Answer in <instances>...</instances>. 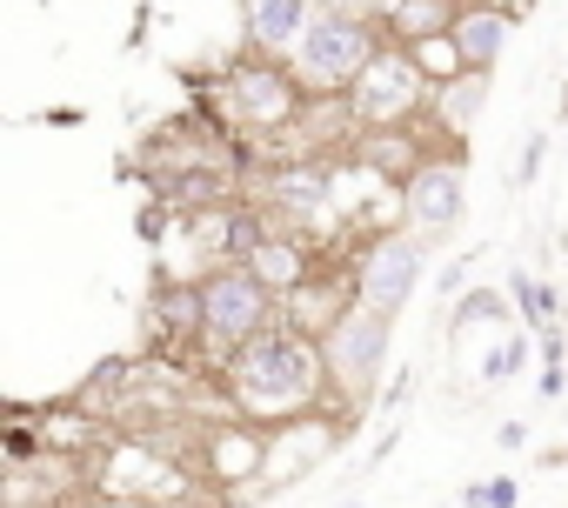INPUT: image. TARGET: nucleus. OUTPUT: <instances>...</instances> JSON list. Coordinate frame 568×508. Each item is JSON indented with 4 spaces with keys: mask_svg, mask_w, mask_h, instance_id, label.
<instances>
[{
    "mask_svg": "<svg viewBox=\"0 0 568 508\" xmlns=\"http://www.w3.org/2000/svg\"><path fill=\"white\" fill-rule=\"evenodd\" d=\"M174 221H181V214H174V207L154 194V201H141V214H134V234L154 247V241H168V234H174Z\"/></svg>",
    "mask_w": 568,
    "mask_h": 508,
    "instance_id": "23",
    "label": "nucleus"
},
{
    "mask_svg": "<svg viewBox=\"0 0 568 508\" xmlns=\"http://www.w3.org/2000/svg\"><path fill=\"white\" fill-rule=\"evenodd\" d=\"M528 355H535V335H528L521 322H508V328L475 355V368H468V375H475L481 388H501V382H515V375L528 368Z\"/></svg>",
    "mask_w": 568,
    "mask_h": 508,
    "instance_id": "17",
    "label": "nucleus"
},
{
    "mask_svg": "<svg viewBox=\"0 0 568 508\" xmlns=\"http://www.w3.org/2000/svg\"><path fill=\"white\" fill-rule=\"evenodd\" d=\"M515 14L508 8H495V0H468L462 8V21L448 28L455 34V48H462V61H468V74H495L501 68V54H508V41H515Z\"/></svg>",
    "mask_w": 568,
    "mask_h": 508,
    "instance_id": "13",
    "label": "nucleus"
},
{
    "mask_svg": "<svg viewBox=\"0 0 568 508\" xmlns=\"http://www.w3.org/2000/svg\"><path fill=\"white\" fill-rule=\"evenodd\" d=\"M0 448H8V461H14V468H34V455L48 448V428H34V421H21V415H14L8 428H0Z\"/></svg>",
    "mask_w": 568,
    "mask_h": 508,
    "instance_id": "19",
    "label": "nucleus"
},
{
    "mask_svg": "<svg viewBox=\"0 0 568 508\" xmlns=\"http://www.w3.org/2000/svg\"><path fill=\"white\" fill-rule=\"evenodd\" d=\"M348 508H368V501H348Z\"/></svg>",
    "mask_w": 568,
    "mask_h": 508,
    "instance_id": "26",
    "label": "nucleus"
},
{
    "mask_svg": "<svg viewBox=\"0 0 568 508\" xmlns=\"http://www.w3.org/2000/svg\"><path fill=\"white\" fill-rule=\"evenodd\" d=\"M495 441H501V448H528V421H501Z\"/></svg>",
    "mask_w": 568,
    "mask_h": 508,
    "instance_id": "24",
    "label": "nucleus"
},
{
    "mask_svg": "<svg viewBox=\"0 0 568 508\" xmlns=\"http://www.w3.org/2000/svg\"><path fill=\"white\" fill-rule=\"evenodd\" d=\"M342 428H355L342 408L295 415V421H274V428H267V488H281V481H295V475L322 468V455L342 441Z\"/></svg>",
    "mask_w": 568,
    "mask_h": 508,
    "instance_id": "9",
    "label": "nucleus"
},
{
    "mask_svg": "<svg viewBox=\"0 0 568 508\" xmlns=\"http://www.w3.org/2000/svg\"><path fill=\"white\" fill-rule=\"evenodd\" d=\"M201 348H194V368L201 375H221L254 335L281 328V295L247 268V262H227V268H201Z\"/></svg>",
    "mask_w": 568,
    "mask_h": 508,
    "instance_id": "2",
    "label": "nucleus"
},
{
    "mask_svg": "<svg viewBox=\"0 0 568 508\" xmlns=\"http://www.w3.org/2000/svg\"><path fill=\"white\" fill-rule=\"evenodd\" d=\"M308 108V88L295 81L288 61H267V54H241L214 74V121L241 141H267L281 128H295Z\"/></svg>",
    "mask_w": 568,
    "mask_h": 508,
    "instance_id": "3",
    "label": "nucleus"
},
{
    "mask_svg": "<svg viewBox=\"0 0 568 508\" xmlns=\"http://www.w3.org/2000/svg\"><path fill=\"white\" fill-rule=\"evenodd\" d=\"M415 61H422V74L442 88V81H455V74H468V61H462V48H455V34H435V41H415L408 48Z\"/></svg>",
    "mask_w": 568,
    "mask_h": 508,
    "instance_id": "18",
    "label": "nucleus"
},
{
    "mask_svg": "<svg viewBox=\"0 0 568 508\" xmlns=\"http://www.w3.org/2000/svg\"><path fill=\"white\" fill-rule=\"evenodd\" d=\"M348 254H355V282H362V302L368 308H382L388 322H402L408 308H415V295H422V282H428V241H415L402 221L395 227H375V234H362V241H348Z\"/></svg>",
    "mask_w": 568,
    "mask_h": 508,
    "instance_id": "7",
    "label": "nucleus"
},
{
    "mask_svg": "<svg viewBox=\"0 0 568 508\" xmlns=\"http://www.w3.org/2000/svg\"><path fill=\"white\" fill-rule=\"evenodd\" d=\"M395 214L415 241L448 247L468 221V148H428V161L395 187Z\"/></svg>",
    "mask_w": 568,
    "mask_h": 508,
    "instance_id": "6",
    "label": "nucleus"
},
{
    "mask_svg": "<svg viewBox=\"0 0 568 508\" xmlns=\"http://www.w3.org/2000/svg\"><path fill=\"white\" fill-rule=\"evenodd\" d=\"M322 262H328V254H322V247H315L308 234H288V227H281V234H274V241H267V247L254 254L247 268H254V275H261V282H267V288L281 295V302H288V295H295V288H302V282H308V275L322 268Z\"/></svg>",
    "mask_w": 568,
    "mask_h": 508,
    "instance_id": "14",
    "label": "nucleus"
},
{
    "mask_svg": "<svg viewBox=\"0 0 568 508\" xmlns=\"http://www.w3.org/2000/svg\"><path fill=\"white\" fill-rule=\"evenodd\" d=\"M468 0H388V14H382V34L395 48H415V41H435L462 21Z\"/></svg>",
    "mask_w": 568,
    "mask_h": 508,
    "instance_id": "15",
    "label": "nucleus"
},
{
    "mask_svg": "<svg viewBox=\"0 0 568 508\" xmlns=\"http://www.w3.org/2000/svg\"><path fill=\"white\" fill-rule=\"evenodd\" d=\"M148 335L161 342V355L194 362V348H201V282H187V275H154Z\"/></svg>",
    "mask_w": 568,
    "mask_h": 508,
    "instance_id": "10",
    "label": "nucleus"
},
{
    "mask_svg": "<svg viewBox=\"0 0 568 508\" xmlns=\"http://www.w3.org/2000/svg\"><path fill=\"white\" fill-rule=\"evenodd\" d=\"M481 114H488V74H455V81L435 88L422 128H428L435 148H468L475 128H481Z\"/></svg>",
    "mask_w": 568,
    "mask_h": 508,
    "instance_id": "12",
    "label": "nucleus"
},
{
    "mask_svg": "<svg viewBox=\"0 0 568 508\" xmlns=\"http://www.w3.org/2000/svg\"><path fill=\"white\" fill-rule=\"evenodd\" d=\"M382 48H388L382 21L348 14V8H335V0H322L315 21H308V34H302L295 54H288V68H295V81H302L308 94H355V81L368 74V61H375Z\"/></svg>",
    "mask_w": 568,
    "mask_h": 508,
    "instance_id": "4",
    "label": "nucleus"
},
{
    "mask_svg": "<svg viewBox=\"0 0 568 508\" xmlns=\"http://www.w3.org/2000/svg\"><path fill=\"white\" fill-rule=\"evenodd\" d=\"M315 8L322 0H241V48L267 54V61H288L315 21Z\"/></svg>",
    "mask_w": 568,
    "mask_h": 508,
    "instance_id": "11",
    "label": "nucleus"
},
{
    "mask_svg": "<svg viewBox=\"0 0 568 508\" xmlns=\"http://www.w3.org/2000/svg\"><path fill=\"white\" fill-rule=\"evenodd\" d=\"M355 114H362V128L368 134H382V128H422V114H428V101H435V81L422 74V61L408 54V48H382L375 61H368V74L355 81Z\"/></svg>",
    "mask_w": 568,
    "mask_h": 508,
    "instance_id": "8",
    "label": "nucleus"
},
{
    "mask_svg": "<svg viewBox=\"0 0 568 508\" xmlns=\"http://www.w3.org/2000/svg\"><path fill=\"white\" fill-rule=\"evenodd\" d=\"M548 167V134H521V154H515V174H508V187L521 194V187H535V174Z\"/></svg>",
    "mask_w": 568,
    "mask_h": 508,
    "instance_id": "21",
    "label": "nucleus"
},
{
    "mask_svg": "<svg viewBox=\"0 0 568 508\" xmlns=\"http://www.w3.org/2000/svg\"><path fill=\"white\" fill-rule=\"evenodd\" d=\"M462 508H521V488H515V475H488V481L462 488Z\"/></svg>",
    "mask_w": 568,
    "mask_h": 508,
    "instance_id": "20",
    "label": "nucleus"
},
{
    "mask_svg": "<svg viewBox=\"0 0 568 508\" xmlns=\"http://www.w3.org/2000/svg\"><path fill=\"white\" fill-rule=\"evenodd\" d=\"M508 302H515V322H521L528 335L561 328V295H555V282H548V275L515 268V275H508Z\"/></svg>",
    "mask_w": 568,
    "mask_h": 508,
    "instance_id": "16",
    "label": "nucleus"
},
{
    "mask_svg": "<svg viewBox=\"0 0 568 508\" xmlns=\"http://www.w3.org/2000/svg\"><path fill=\"white\" fill-rule=\"evenodd\" d=\"M468 282H475V254H448V262L435 268V295H442V302H462Z\"/></svg>",
    "mask_w": 568,
    "mask_h": 508,
    "instance_id": "22",
    "label": "nucleus"
},
{
    "mask_svg": "<svg viewBox=\"0 0 568 508\" xmlns=\"http://www.w3.org/2000/svg\"><path fill=\"white\" fill-rule=\"evenodd\" d=\"M495 8H508V14H515V21H521V14H528V8H535V0H495Z\"/></svg>",
    "mask_w": 568,
    "mask_h": 508,
    "instance_id": "25",
    "label": "nucleus"
},
{
    "mask_svg": "<svg viewBox=\"0 0 568 508\" xmlns=\"http://www.w3.org/2000/svg\"><path fill=\"white\" fill-rule=\"evenodd\" d=\"M214 388H221L227 415L261 421V428L335 408V382H328V355H322V342L302 335V328H288V322L267 328V335H254V342L214 375Z\"/></svg>",
    "mask_w": 568,
    "mask_h": 508,
    "instance_id": "1",
    "label": "nucleus"
},
{
    "mask_svg": "<svg viewBox=\"0 0 568 508\" xmlns=\"http://www.w3.org/2000/svg\"><path fill=\"white\" fill-rule=\"evenodd\" d=\"M388 348H395V322L382 315V308H348L328 335H322V355H328V382H335V408L355 421V415H368V408H382L375 402V382H382V368H388Z\"/></svg>",
    "mask_w": 568,
    "mask_h": 508,
    "instance_id": "5",
    "label": "nucleus"
}]
</instances>
